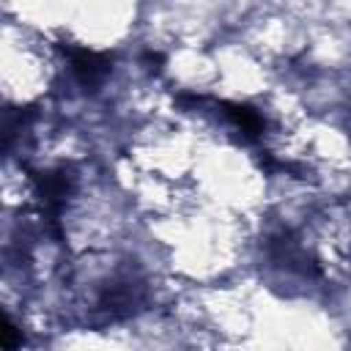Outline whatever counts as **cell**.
I'll return each instance as SVG.
<instances>
[{"instance_id":"cell-1","label":"cell","mask_w":351,"mask_h":351,"mask_svg":"<svg viewBox=\"0 0 351 351\" xmlns=\"http://www.w3.org/2000/svg\"><path fill=\"white\" fill-rule=\"evenodd\" d=\"M69 58H71V71L77 74V80L82 85L101 82V77L110 69V60L107 58H101L96 52H88V49H69Z\"/></svg>"}]
</instances>
